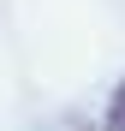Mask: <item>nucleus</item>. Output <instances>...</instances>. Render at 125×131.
Masks as SVG:
<instances>
[{
    "label": "nucleus",
    "mask_w": 125,
    "mask_h": 131,
    "mask_svg": "<svg viewBox=\"0 0 125 131\" xmlns=\"http://www.w3.org/2000/svg\"><path fill=\"white\" fill-rule=\"evenodd\" d=\"M107 131H125V83H119L113 101H107Z\"/></svg>",
    "instance_id": "obj_1"
}]
</instances>
